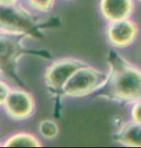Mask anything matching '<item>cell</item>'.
<instances>
[{"label": "cell", "mask_w": 141, "mask_h": 148, "mask_svg": "<svg viewBox=\"0 0 141 148\" xmlns=\"http://www.w3.org/2000/svg\"><path fill=\"white\" fill-rule=\"evenodd\" d=\"M108 62L107 96L126 104H133L141 99V69L114 51L110 52Z\"/></svg>", "instance_id": "6da1fadb"}, {"label": "cell", "mask_w": 141, "mask_h": 148, "mask_svg": "<svg viewBox=\"0 0 141 148\" xmlns=\"http://www.w3.org/2000/svg\"><path fill=\"white\" fill-rule=\"evenodd\" d=\"M107 80L108 73L84 66L72 75L63 90L69 95H81L106 85Z\"/></svg>", "instance_id": "7a4b0ae2"}, {"label": "cell", "mask_w": 141, "mask_h": 148, "mask_svg": "<svg viewBox=\"0 0 141 148\" xmlns=\"http://www.w3.org/2000/svg\"><path fill=\"white\" fill-rule=\"evenodd\" d=\"M138 35L136 23L130 18L110 21L106 29L108 41L113 46L124 48L134 42Z\"/></svg>", "instance_id": "3957f363"}, {"label": "cell", "mask_w": 141, "mask_h": 148, "mask_svg": "<svg viewBox=\"0 0 141 148\" xmlns=\"http://www.w3.org/2000/svg\"><path fill=\"white\" fill-rule=\"evenodd\" d=\"M0 26L11 32H26L32 28L31 16L20 8L0 3Z\"/></svg>", "instance_id": "277c9868"}, {"label": "cell", "mask_w": 141, "mask_h": 148, "mask_svg": "<svg viewBox=\"0 0 141 148\" xmlns=\"http://www.w3.org/2000/svg\"><path fill=\"white\" fill-rule=\"evenodd\" d=\"M84 66L85 64L82 62L72 60V59L56 62L49 67L46 73L47 84L49 85V87L54 90L63 88L72 75L77 69Z\"/></svg>", "instance_id": "5b68a950"}, {"label": "cell", "mask_w": 141, "mask_h": 148, "mask_svg": "<svg viewBox=\"0 0 141 148\" xmlns=\"http://www.w3.org/2000/svg\"><path fill=\"white\" fill-rule=\"evenodd\" d=\"M6 110L13 117H27L33 111V99L28 93L23 91H12L5 101Z\"/></svg>", "instance_id": "8992f818"}, {"label": "cell", "mask_w": 141, "mask_h": 148, "mask_svg": "<svg viewBox=\"0 0 141 148\" xmlns=\"http://www.w3.org/2000/svg\"><path fill=\"white\" fill-rule=\"evenodd\" d=\"M101 10L109 21L130 18L134 11L133 0H101Z\"/></svg>", "instance_id": "52a82bcc"}, {"label": "cell", "mask_w": 141, "mask_h": 148, "mask_svg": "<svg viewBox=\"0 0 141 148\" xmlns=\"http://www.w3.org/2000/svg\"><path fill=\"white\" fill-rule=\"evenodd\" d=\"M114 138L122 145L141 147V124L133 120L125 122L116 132Z\"/></svg>", "instance_id": "ba28073f"}, {"label": "cell", "mask_w": 141, "mask_h": 148, "mask_svg": "<svg viewBox=\"0 0 141 148\" xmlns=\"http://www.w3.org/2000/svg\"><path fill=\"white\" fill-rule=\"evenodd\" d=\"M19 52L17 43L13 38L0 36V64H7Z\"/></svg>", "instance_id": "9c48e42d"}, {"label": "cell", "mask_w": 141, "mask_h": 148, "mask_svg": "<svg viewBox=\"0 0 141 148\" xmlns=\"http://www.w3.org/2000/svg\"><path fill=\"white\" fill-rule=\"evenodd\" d=\"M6 146H40V143L27 134H17L6 141Z\"/></svg>", "instance_id": "30bf717a"}, {"label": "cell", "mask_w": 141, "mask_h": 148, "mask_svg": "<svg viewBox=\"0 0 141 148\" xmlns=\"http://www.w3.org/2000/svg\"><path fill=\"white\" fill-rule=\"evenodd\" d=\"M40 132L44 137L51 138L57 135V133H58V128H57L56 124L53 122V121L44 120L40 125Z\"/></svg>", "instance_id": "8fae6325"}, {"label": "cell", "mask_w": 141, "mask_h": 148, "mask_svg": "<svg viewBox=\"0 0 141 148\" xmlns=\"http://www.w3.org/2000/svg\"><path fill=\"white\" fill-rule=\"evenodd\" d=\"M131 114V120L141 124V99L133 103Z\"/></svg>", "instance_id": "7c38bea8"}, {"label": "cell", "mask_w": 141, "mask_h": 148, "mask_svg": "<svg viewBox=\"0 0 141 148\" xmlns=\"http://www.w3.org/2000/svg\"><path fill=\"white\" fill-rule=\"evenodd\" d=\"M53 0H29L32 6L40 10H47L51 7Z\"/></svg>", "instance_id": "4fadbf2b"}, {"label": "cell", "mask_w": 141, "mask_h": 148, "mask_svg": "<svg viewBox=\"0 0 141 148\" xmlns=\"http://www.w3.org/2000/svg\"><path fill=\"white\" fill-rule=\"evenodd\" d=\"M9 93H10V91H9L8 87L5 84H3V83L0 82V104L5 103Z\"/></svg>", "instance_id": "5bb4252c"}, {"label": "cell", "mask_w": 141, "mask_h": 148, "mask_svg": "<svg viewBox=\"0 0 141 148\" xmlns=\"http://www.w3.org/2000/svg\"><path fill=\"white\" fill-rule=\"evenodd\" d=\"M15 1V0H0V3H3V4H12Z\"/></svg>", "instance_id": "9a60e30c"}, {"label": "cell", "mask_w": 141, "mask_h": 148, "mask_svg": "<svg viewBox=\"0 0 141 148\" xmlns=\"http://www.w3.org/2000/svg\"><path fill=\"white\" fill-rule=\"evenodd\" d=\"M138 1H139V2H140V3H141V0H138Z\"/></svg>", "instance_id": "2e32d148"}]
</instances>
